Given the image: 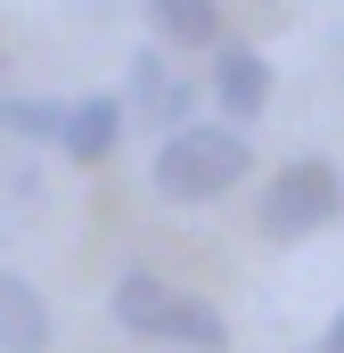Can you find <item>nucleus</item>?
<instances>
[{"label":"nucleus","mask_w":344,"mask_h":353,"mask_svg":"<svg viewBox=\"0 0 344 353\" xmlns=\"http://www.w3.org/2000/svg\"><path fill=\"white\" fill-rule=\"evenodd\" d=\"M270 83H279V74H270L262 50H246V41H213V99H222V115H230L238 132L270 107Z\"/></svg>","instance_id":"nucleus-4"},{"label":"nucleus","mask_w":344,"mask_h":353,"mask_svg":"<svg viewBox=\"0 0 344 353\" xmlns=\"http://www.w3.org/2000/svg\"><path fill=\"white\" fill-rule=\"evenodd\" d=\"M344 214V173L328 157H295V165H279V173L262 181V239H279V247H295V239H312V230H328Z\"/></svg>","instance_id":"nucleus-3"},{"label":"nucleus","mask_w":344,"mask_h":353,"mask_svg":"<svg viewBox=\"0 0 344 353\" xmlns=\"http://www.w3.org/2000/svg\"><path fill=\"white\" fill-rule=\"evenodd\" d=\"M320 353H344V312L328 321V337H320Z\"/></svg>","instance_id":"nucleus-10"},{"label":"nucleus","mask_w":344,"mask_h":353,"mask_svg":"<svg viewBox=\"0 0 344 353\" xmlns=\"http://www.w3.org/2000/svg\"><path fill=\"white\" fill-rule=\"evenodd\" d=\"M115 140H123V99L115 90H90L66 107V123H58V157L66 165H107L115 157Z\"/></svg>","instance_id":"nucleus-5"},{"label":"nucleus","mask_w":344,"mask_h":353,"mask_svg":"<svg viewBox=\"0 0 344 353\" xmlns=\"http://www.w3.org/2000/svg\"><path fill=\"white\" fill-rule=\"evenodd\" d=\"M115 321H123L131 337H148V345H172V353H222L230 345V321H222L205 296L156 279V271H123V279H115Z\"/></svg>","instance_id":"nucleus-2"},{"label":"nucleus","mask_w":344,"mask_h":353,"mask_svg":"<svg viewBox=\"0 0 344 353\" xmlns=\"http://www.w3.org/2000/svg\"><path fill=\"white\" fill-rule=\"evenodd\" d=\"M0 353H50V304L8 263H0Z\"/></svg>","instance_id":"nucleus-7"},{"label":"nucleus","mask_w":344,"mask_h":353,"mask_svg":"<svg viewBox=\"0 0 344 353\" xmlns=\"http://www.w3.org/2000/svg\"><path fill=\"white\" fill-rule=\"evenodd\" d=\"M148 8V25L164 33L172 50H213L222 41V8L213 0H140Z\"/></svg>","instance_id":"nucleus-8"},{"label":"nucleus","mask_w":344,"mask_h":353,"mask_svg":"<svg viewBox=\"0 0 344 353\" xmlns=\"http://www.w3.org/2000/svg\"><path fill=\"white\" fill-rule=\"evenodd\" d=\"M58 123H66V99H25V90H0V132L8 140H58Z\"/></svg>","instance_id":"nucleus-9"},{"label":"nucleus","mask_w":344,"mask_h":353,"mask_svg":"<svg viewBox=\"0 0 344 353\" xmlns=\"http://www.w3.org/2000/svg\"><path fill=\"white\" fill-rule=\"evenodd\" d=\"M131 107L156 123V132H180L189 123V107H197V83H180L164 66V50H140L131 58Z\"/></svg>","instance_id":"nucleus-6"},{"label":"nucleus","mask_w":344,"mask_h":353,"mask_svg":"<svg viewBox=\"0 0 344 353\" xmlns=\"http://www.w3.org/2000/svg\"><path fill=\"white\" fill-rule=\"evenodd\" d=\"M246 173H255V148L238 123H180V132H164V148L148 165L156 197H172V205H213Z\"/></svg>","instance_id":"nucleus-1"}]
</instances>
